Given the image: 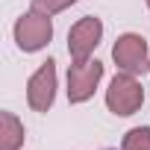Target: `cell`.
Masks as SVG:
<instances>
[{
	"label": "cell",
	"instance_id": "1",
	"mask_svg": "<svg viewBox=\"0 0 150 150\" xmlns=\"http://www.w3.org/2000/svg\"><path fill=\"white\" fill-rule=\"evenodd\" d=\"M141 103H144L141 83L135 80V74L121 71L118 77L109 83V88H106V106H109V112L118 115V118H129V115H135L141 109Z\"/></svg>",
	"mask_w": 150,
	"mask_h": 150
},
{
	"label": "cell",
	"instance_id": "2",
	"mask_svg": "<svg viewBox=\"0 0 150 150\" xmlns=\"http://www.w3.org/2000/svg\"><path fill=\"white\" fill-rule=\"evenodd\" d=\"M53 38V21L38 12H27L15 21V41L24 53H35Z\"/></svg>",
	"mask_w": 150,
	"mask_h": 150
},
{
	"label": "cell",
	"instance_id": "3",
	"mask_svg": "<svg viewBox=\"0 0 150 150\" xmlns=\"http://www.w3.org/2000/svg\"><path fill=\"white\" fill-rule=\"evenodd\" d=\"M103 77V65L97 59H86V62H74L68 68V100L71 103H86L97 83Z\"/></svg>",
	"mask_w": 150,
	"mask_h": 150
},
{
	"label": "cell",
	"instance_id": "4",
	"mask_svg": "<svg viewBox=\"0 0 150 150\" xmlns=\"http://www.w3.org/2000/svg\"><path fill=\"white\" fill-rule=\"evenodd\" d=\"M56 100V62L47 59L27 83V103L33 112H47Z\"/></svg>",
	"mask_w": 150,
	"mask_h": 150
},
{
	"label": "cell",
	"instance_id": "5",
	"mask_svg": "<svg viewBox=\"0 0 150 150\" xmlns=\"http://www.w3.org/2000/svg\"><path fill=\"white\" fill-rule=\"evenodd\" d=\"M100 35H103L100 18H94V15L80 18L71 27V33H68V53H71V59L74 62H86L94 53V47L100 44Z\"/></svg>",
	"mask_w": 150,
	"mask_h": 150
},
{
	"label": "cell",
	"instance_id": "6",
	"mask_svg": "<svg viewBox=\"0 0 150 150\" xmlns=\"http://www.w3.org/2000/svg\"><path fill=\"white\" fill-rule=\"evenodd\" d=\"M112 59L121 71L127 74H141V71H150V62H147V38L135 35V33H124L115 47H112Z\"/></svg>",
	"mask_w": 150,
	"mask_h": 150
},
{
	"label": "cell",
	"instance_id": "7",
	"mask_svg": "<svg viewBox=\"0 0 150 150\" xmlns=\"http://www.w3.org/2000/svg\"><path fill=\"white\" fill-rule=\"evenodd\" d=\"M24 124L12 112H0V150H21L24 147Z\"/></svg>",
	"mask_w": 150,
	"mask_h": 150
},
{
	"label": "cell",
	"instance_id": "8",
	"mask_svg": "<svg viewBox=\"0 0 150 150\" xmlns=\"http://www.w3.org/2000/svg\"><path fill=\"white\" fill-rule=\"evenodd\" d=\"M121 150H150V127H135L124 135Z\"/></svg>",
	"mask_w": 150,
	"mask_h": 150
},
{
	"label": "cell",
	"instance_id": "9",
	"mask_svg": "<svg viewBox=\"0 0 150 150\" xmlns=\"http://www.w3.org/2000/svg\"><path fill=\"white\" fill-rule=\"evenodd\" d=\"M74 3H77V0H33V12L53 18L56 12H62V9H68V6H74Z\"/></svg>",
	"mask_w": 150,
	"mask_h": 150
},
{
	"label": "cell",
	"instance_id": "10",
	"mask_svg": "<svg viewBox=\"0 0 150 150\" xmlns=\"http://www.w3.org/2000/svg\"><path fill=\"white\" fill-rule=\"evenodd\" d=\"M147 9H150V0H147Z\"/></svg>",
	"mask_w": 150,
	"mask_h": 150
},
{
	"label": "cell",
	"instance_id": "11",
	"mask_svg": "<svg viewBox=\"0 0 150 150\" xmlns=\"http://www.w3.org/2000/svg\"><path fill=\"white\" fill-rule=\"evenodd\" d=\"M106 150H109V147H106Z\"/></svg>",
	"mask_w": 150,
	"mask_h": 150
}]
</instances>
